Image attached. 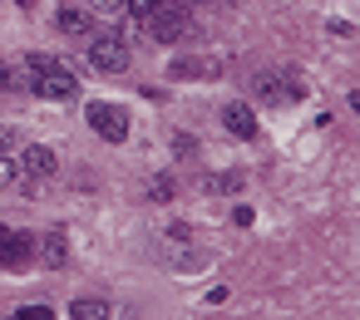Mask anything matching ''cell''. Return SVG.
Returning <instances> with one entry per match:
<instances>
[{"instance_id":"17","label":"cell","mask_w":360,"mask_h":320,"mask_svg":"<svg viewBox=\"0 0 360 320\" xmlns=\"http://www.w3.org/2000/svg\"><path fill=\"white\" fill-rule=\"evenodd\" d=\"M11 89H15V74H11L6 65H0V94H11Z\"/></svg>"},{"instance_id":"8","label":"cell","mask_w":360,"mask_h":320,"mask_svg":"<svg viewBox=\"0 0 360 320\" xmlns=\"http://www.w3.org/2000/svg\"><path fill=\"white\" fill-rule=\"evenodd\" d=\"M35 256H40L50 271L70 266V236H60V232H45V236H35Z\"/></svg>"},{"instance_id":"9","label":"cell","mask_w":360,"mask_h":320,"mask_svg":"<svg viewBox=\"0 0 360 320\" xmlns=\"http://www.w3.org/2000/svg\"><path fill=\"white\" fill-rule=\"evenodd\" d=\"M70 320H109V305H104V300H94V295H84V300H75V305H70Z\"/></svg>"},{"instance_id":"3","label":"cell","mask_w":360,"mask_h":320,"mask_svg":"<svg viewBox=\"0 0 360 320\" xmlns=\"http://www.w3.org/2000/svg\"><path fill=\"white\" fill-rule=\"evenodd\" d=\"M89 65L99 74H119V69H129V45L119 35H94L89 40Z\"/></svg>"},{"instance_id":"4","label":"cell","mask_w":360,"mask_h":320,"mask_svg":"<svg viewBox=\"0 0 360 320\" xmlns=\"http://www.w3.org/2000/svg\"><path fill=\"white\" fill-rule=\"evenodd\" d=\"M84 114H89V128H94L99 138H109V143H124V138H129V114H124L119 104H89Z\"/></svg>"},{"instance_id":"19","label":"cell","mask_w":360,"mask_h":320,"mask_svg":"<svg viewBox=\"0 0 360 320\" xmlns=\"http://www.w3.org/2000/svg\"><path fill=\"white\" fill-rule=\"evenodd\" d=\"M15 6H20V11H35V0H15Z\"/></svg>"},{"instance_id":"6","label":"cell","mask_w":360,"mask_h":320,"mask_svg":"<svg viewBox=\"0 0 360 320\" xmlns=\"http://www.w3.org/2000/svg\"><path fill=\"white\" fill-rule=\"evenodd\" d=\"M35 261V236L0 227V266H30Z\"/></svg>"},{"instance_id":"15","label":"cell","mask_w":360,"mask_h":320,"mask_svg":"<svg viewBox=\"0 0 360 320\" xmlns=\"http://www.w3.org/2000/svg\"><path fill=\"white\" fill-rule=\"evenodd\" d=\"M11 182H15V163H11V158H0V192H6Z\"/></svg>"},{"instance_id":"5","label":"cell","mask_w":360,"mask_h":320,"mask_svg":"<svg viewBox=\"0 0 360 320\" xmlns=\"http://www.w3.org/2000/svg\"><path fill=\"white\" fill-rule=\"evenodd\" d=\"M55 168H60V158H55L45 143H25V148H20V158H15V178H25V182L50 178Z\"/></svg>"},{"instance_id":"10","label":"cell","mask_w":360,"mask_h":320,"mask_svg":"<svg viewBox=\"0 0 360 320\" xmlns=\"http://www.w3.org/2000/svg\"><path fill=\"white\" fill-rule=\"evenodd\" d=\"M60 30H65V35H89V11L65 6V11H60Z\"/></svg>"},{"instance_id":"11","label":"cell","mask_w":360,"mask_h":320,"mask_svg":"<svg viewBox=\"0 0 360 320\" xmlns=\"http://www.w3.org/2000/svg\"><path fill=\"white\" fill-rule=\"evenodd\" d=\"M276 79H281V74H257V79H252V89H257V99H266V104H271V99H281L286 89H281Z\"/></svg>"},{"instance_id":"14","label":"cell","mask_w":360,"mask_h":320,"mask_svg":"<svg viewBox=\"0 0 360 320\" xmlns=\"http://www.w3.org/2000/svg\"><path fill=\"white\" fill-rule=\"evenodd\" d=\"M124 11H129V15H134V20L143 25V20H148V15L158 11V0H129V6H124Z\"/></svg>"},{"instance_id":"16","label":"cell","mask_w":360,"mask_h":320,"mask_svg":"<svg viewBox=\"0 0 360 320\" xmlns=\"http://www.w3.org/2000/svg\"><path fill=\"white\" fill-rule=\"evenodd\" d=\"M129 6V0H94V11H104V15H119Z\"/></svg>"},{"instance_id":"13","label":"cell","mask_w":360,"mask_h":320,"mask_svg":"<svg viewBox=\"0 0 360 320\" xmlns=\"http://www.w3.org/2000/svg\"><path fill=\"white\" fill-rule=\"evenodd\" d=\"M11 320H55V310H50V305H20Z\"/></svg>"},{"instance_id":"7","label":"cell","mask_w":360,"mask_h":320,"mask_svg":"<svg viewBox=\"0 0 360 320\" xmlns=\"http://www.w3.org/2000/svg\"><path fill=\"white\" fill-rule=\"evenodd\" d=\"M222 128H227L232 138H247V143L262 133V128H257V114H252V104H227V109H222Z\"/></svg>"},{"instance_id":"18","label":"cell","mask_w":360,"mask_h":320,"mask_svg":"<svg viewBox=\"0 0 360 320\" xmlns=\"http://www.w3.org/2000/svg\"><path fill=\"white\" fill-rule=\"evenodd\" d=\"M11 143H15V133H11V128H6V124H0V153H6V148H11Z\"/></svg>"},{"instance_id":"12","label":"cell","mask_w":360,"mask_h":320,"mask_svg":"<svg viewBox=\"0 0 360 320\" xmlns=\"http://www.w3.org/2000/svg\"><path fill=\"white\" fill-rule=\"evenodd\" d=\"M148 202H173V178H168V173L148 178Z\"/></svg>"},{"instance_id":"1","label":"cell","mask_w":360,"mask_h":320,"mask_svg":"<svg viewBox=\"0 0 360 320\" xmlns=\"http://www.w3.org/2000/svg\"><path fill=\"white\" fill-rule=\"evenodd\" d=\"M20 84H25L30 94H40V99H75V94H79L75 69H70L65 60H55V55H30Z\"/></svg>"},{"instance_id":"2","label":"cell","mask_w":360,"mask_h":320,"mask_svg":"<svg viewBox=\"0 0 360 320\" xmlns=\"http://www.w3.org/2000/svg\"><path fill=\"white\" fill-rule=\"evenodd\" d=\"M143 30H148L158 45H183L193 25H188V11L178 6V0H158V11L143 20Z\"/></svg>"}]
</instances>
